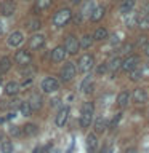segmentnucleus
<instances>
[{"instance_id":"14","label":"nucleus","mask_w":149,"mask_h":153,"mask_svg":"<svg viewBox=\"0 0 149 153\" xmlns=\"http://www.w3.org/2000/svg\"><path fill=\"white\" fill-rule=\"evenodd\" d=\"M27 102H29V105L32 107L34 112H37V110H40V108L43 107V97H42L40 93H37V91L31 93V96H29V99H27Z\"/></svg>"},{"instance_id":"26","label":"nucleus","mask_w":149,"mask_h":153,"mask_svg":"<svg viewBox=\"0 0 149 153\" xmlns=\"http://www.w3.org/2000/svg\"><path fill=\"white\" fill-rule=\"evenodd\" d=\"M104 13H106V8L103 7V5H99V7H96V8L93 10V13H91L90 19H91L93 22H96V21H99V19H103Z\"/></svg>"},{"instance_id":"44","label":"nucleus","mask_w":149,"mask_h":153,"mask_svg":"<svg viewBox=\"0 0 149 153\" xmlns=\"http://www.w3.org/2000/svg\"><path fill=\"white\" fill-rule=\"evenodd\" d=\"M71 2H72V3H74V5H77V3H80V2H82V0H71Z\"/></svg>"},{"instance_id":"16","label":"nucleus","mask_w":149,"mask_h":153,"mask_svg":"<svg viewBox=\"0 0 149 153\" xmlns=\"http://www.w3.org/2000/svg\"><path fill=\"white\" fill-rule=\"evenodd\" d=\"M66 54H67V53L64 50V46H56L55 50L51 51V61L56 62V64H58V62H62L66 59Z\"/></svg>"},{"instance_id":"30","label":"nucleus","mask_w":149,"mask_h":153,"mask_svg":"<svg viewBox=\"0 0 149 153\" xmlns=\"http://www.w3.org/2000/svg\"><path fill=\"white\" fill-rule=\"evenodd\" d=\"M53 0H35V11H43L51 7Z\"/></svg>"},{"instance_id":"37","label":"nucleus","mask_w":149,"mask_h":153,"mask_svg":"<svg viewBox=\"0 0 149 153\" xmlns=\"http://www.w3.org/2000/svg\"><path fill=\"white\" fill-rule=\"evenodd\" d=\"M120 118H122V113H117L115 115V118L112 120V123H111V128H115L119 124V121H120Z\"/></svg>"},{"instance_id":"43","label":"nucleus","mask_w":149,"mask_h":153,"mask_svg":"<svg viewBox=\"0 0 149 153\" xmlns=\"http://www.w3.org/2000/svg\"><path fill=\"white\" fill-rule=\"evenodd\" d=\"M32 153H40V148H38V147H35V148H34V152Z\"/></svg>"},{"instance_id":"12","label":"nucleus","mask_w":149,"mask_h":153,"mask_svg":"<svg viewBox=\"0 0 149 153\" xmlns=\"http://www.w3.org/2000/svg\"><path fill=\"white\" fill-rule=\"evenodd\" d=\"M138 65H139V56H128L127 59H123V62H122V67L120 69L122 70H125V72H132V70H135V69H138Z\"/></svg>"},{"instance_id":"19","label":"nucleus","mask_w":149,"mask_h":153,"mask_svg":"<svg viewBox=\"0 0 149 153\" xmlns=\"http://www.w3.org/2000/svg\"><path fill=\"white\" fill-rule=\"evenodd\" d=\"M133 100H135V104H144L147 100V93L141 88L135 89L133 91Z\"/></svg>"},{"instance_id":"38","label":"nucleus","mask_w":149,"mask_h":153,"mask_svg":"<svg viewBox=\"0 0 149 153\" xmlns=\"http://www.w3.org/2000/svg\"><path fill=\"white\" fill-rule=\"evenodd\" d=\"M106 70H108V64L104 62V64H101V65L98 67V69H96V74H98V75H101V74H104Z\"/></svg>"},{"instance_id":"24","label":"nucleus","mask_w":149,"mask_h":153,"mask_svg":"<svg viewBox=\"0 0 149 153\" xmlns=\"http://www.w3.org/2000/svg\"><path fill=\"white\" fill-rule=\"evenodd\" d=\"M7 132L10 137L13 139H19L23 137V131H21V126H16V124H10V126L7 128Z\"/></svg>"},{"instance_id":"34","label":"nucleus","mask_w":149,"mask_h":153,"mask_svg":"<svg viewBox=\"0 0 149 153\" xmlns=\"http://www.w3.org/2000/svg\"><path fill=\"white\" fill-rule=\"evenodd\" d=\"M141 76H143V70L139 69V67H138V69H135V70L130 72V80H133V81H135V80H139Z\"/></svg>"},{"instance_id":"45","label":"nucleus","mask_w":149,"mask_h":153,"mask_svg":"<svg viewBox=\"0 0 149 153\" xmlns=\"http://www.w3.org/2000/svg\"><path fill=\"white\" fill-rule=\"evenodd\" d=\"M3 140V139H2V132H0V142H2Z\"/></svg>"},{"instance_id":"10","label":"nucleus","mask_w":149,"mask_h":153,"mask_svg":"<svg viewBox=\"0 0 149 153\" xmlns=\"http://www.w3.org/2000/svg\"><path fill=\"white\" fill-rule=\"evenodd\" d=\"M19 91H21V85H19V81H16V80H10L3 88L5 96H7V97H11V99L16 97L19 94Z\"/></svg>"},{"instance_id":"23","label":"nucleus","mask_w":149,"mask_h":153,"mask_svg":"<svg viewBox=\"0 0 149 153\" xmlns=\"http://www.w3.org/2000/svg\"><path fill=\"white\" fill-rule=\"evenodd\" d=\"M80 89H82V93H85V94L93 93V80H91V76H85V80L82 81V85H80Z\"/></svg>"},{"instance_id":"27","label":"nucleus","mask_w":149,"mask_h":153,"mask_svg":"<svg viewBox=\"0 0 149 153\" xmlns=\"http://www.w3.org/2000/svg\"><path fill=\"white\" fill-rule=\"evenodd\" d=\"M122 57H112V59L109 61V64H108V72H115V70H119L120 67H122Z\"/></svg>"},{"instance_id":"29","label":"nucleus","mask_w":149,"mask_h":153,"mask_svg":"<svg viewBox=\"0 0 149 153\" xmlns=\"http://www.w3.org/2000/svg\"><path fill=\"white\" fill-rule=\"evenodd\" d=\"M128 99H130V94L127 93V91H122L119 96H117V105L120 108H123V107H127V104H128Z\"/></svg>"},{"instance_id":"21","label":"nucleus","mask_w":149,"mask_h":153,"mask_svg":"<svg viewBox=\"0 0 149 153\" xmlns=\"http://www.w3.org/2000/svg\"><path fill=\"white\" fill-rule=\"evenodd\" d=\"M40 27H42V21L38 18H31L26 22V29L29 32H37V30H40Z\"/></svg>"},{"instance_id":"40","label":"nucleus","mask_w":149,"mask_h":153,"mask_svg":"<svg viewBox=\"0 0 149 153\" xmlns=\"http://www.w3.org/2000/svg\"><path fill=\"white\" fill-rule=\"evenodd\" d=\"M143 51H144V54H146L147 57H149V42L144 45V48H143Z\"/></svg>"},{"instance_id":"3","label":"nucleus","mask_w":149,"mask_h":153,"mask_svg":"<svg viewBox=\"0 0 149 153\" xmlns=\"http://www.w3.org/2000/svg\"><path fill=\"white\" fill-rule=\"evenodd\" d=\"M40 89L43 94H53L59 89V81L55 76H45L40 83Z\"/></svg>"},{"instance_id":"8","label":"nucleus","mask_w":149,"mask_h":153,"mask_svg":"<svg viewBox=\"0 0 149 153\" xmlns=\"http://www.w3.org/2000/svg\"><path fill=\"white\" fill-rule=\"evenodd\" d=\"M69 113H71V108L67 107V105H62V107L58 110L56 113V118H55V123L58 128H64L67 120H69Z\"/></svg>"},{"instance_id":"13","label":"nucleus","mask_w":149,"mask_h":153,"mask_svg":"<svg viewBox=\"0 0 149 153\" xmlns=\"http://www.w3.org/2000/svg\"><path fill=\"white\" fill-rule=\"evenodd\" d=\"M43 45H45V35H42V33H34L29 38V50L37 51L40 48H43Z\"/></svg>"},{"instance_id":"1","label":"nucleus","mask_w":149,"mask_h":153,"mask_svg":"<svg viewBox=\"0 0 149 153\" xmlns=\"http://www.w3.org/2000/svg\"><path fill=\"white\" fill-rule=\"evenodd\" d=\"M93 115H95V105L91 102H85L80 108V128L87 129L93 123Z\"/></svg>"},{"instance_id":"6","label":"nucleus","mask_w":149,"mask_h":153,"mask_svg":"<svg viewBox=\"0 0 149 153\" xmlns=\"http://www.w3.org/2000/svg\"><path fill=\"white\" fill-rule=\"evenodd\" d=\"M75 74H77V67H75L74 62H66V64L62 65L61 72H59V76H61V80L64 81V83H67V81L74 80Z\"/></svg>"},{"instance_id":"25","label":"nucleus","mask_w":149,"mask_h":153,"mask_svg":"<svg viewBox=\"0 0 149 153\" xmlns=\"http://www.w3.org/2000/svg\"><path fill=\"white\" fill-rule=\"evenodd\" d=\"M133 8H135V0H122V3H120V13L122 14L132 13Z\"/></svg>"},{"instance_id":"42","label":"nucleus","mask_w":149,"mask_h":153,"mask_svg":"<svg viewBox=\"0 0 149 153\" xmlns=\"http://www.w3.org/2000/svg\"><path fill=\"white\" fill-rule=\"evenodd\" d=\"M3 32H5V26H3V22L0 21V35H2Z\"/></svg>"},{"instance_id":"2","label":"nucleus","mask_w":149,"mask_h":153,"mask_svg":"<svg viewBox=\"0 0 149 153\" xmlns=\"http://www.w3.org/2000/svg\"><path fill=\"white\" fill-rule=\"evenodd\" d=\"M71 19H72V11L69 8H61V10H58V11L53 14L51 22H53L55 27H64Z\"/></svg>"},{"instance_id":"33","label":"nucleus","mask_w":149,"mask_h":153,"mask_svg":"<svg viewBox=\"0 0 149 153\" xmlns=\"http://www.w3.org/2000/svg\"><path fill=\"white\" fill-rule=\"evenodd\" d=\"M104 129H106V121H104V118L99 117L95 123V131H96V134H99V132H103Z\"/></svg>"},{"instance_id":"15","label":"nucleus","mask_w":149,"mask_h":153,"mask_svg":"<svg viewBox=\"0 0 149 153\" xmlns=\"http://www.w3.org/2000/svg\"><path fill=\"white\" fill-rule=\"evenodd\" d=\"M21 131H23V137H34L37 136L38 131H40V128H38L37 123H26L21 126Z\"/></svg>"},{"instance_id":"35","label":"nucleus","mask_w":149,"mask_h":153,"mask_svg":"<svg viewBox=\"0 0 149 153\" xmlns=\"http://www.w3.org/2000/svg\"><path fill=\"white\" fill-rule=\"evenodd\" d=\"M133 50H135V45H133V43H125V45L120 48V53H122V54H130Z\"/></svg>"},{"instance_id":"4","label":"nucleus","mask_w":149,"mask_h":153,"mask_svg":"<svg viewBox=\"0 0 149 153\" xmlns=\"http://www.w3.org/2000/svg\"><path fill=\"white\" fill-rule=\"evenodd\" d=\"M95 65V57L91 54H84L79 57V61H77V70L82 72V74H87V72H90L93 69Z\"/></svg>"},{"instance_id":"28","label":"nucleus","mask_w":149,"mask_h":153,"mask_svg":"<svg viewBox=\"0 0 149 153\" xmlns=\"http://www.w3.org/2000/svg\"><path fill=\"white\" fill-rule=\"evenodd\" d=\"M93 42H95L93 35H88V33H87V35H84V37L79 40V45H80L82 50H88V48L93 45Z\"/></svg>"},{"instance_id":"46","label":"nucleus","mask_w":149,"mask_h":153,"mask_svg":"<svg viewBox=\"0 0 149 153\" xmlns=\"http://www.w3.org/2000/svg\"><path fill=\"white\" fill-rule=\"evenodd\" d=\"M24 2H29V0H24Z\"/></svg>"},{"instance_id":"17","label":"nucleus","mask_w":149,"mask_h":153,"mask_svg":"<svg viewBox=\"0 0 149 153\" xmlns=\"http://www.w3.org/2000/svg\"><path fill=\"white\" fill-rule=\"evenodd\" d=\"M87 148H88L90 153L96 152V148H98V136H96V132H90L87 136Z\"/></svg>"},{"instance_id":"39","label":"nucleus","mask_w":149,"mask_h":153,"mask_svg":"<svg viewBox=\"0 0 149 153\" xmlns=\"http://www.w3.org/2000/svg\"><path fill=\"white\" fill-rule=\"evenodd\" d=\"M111 42H112V43H119L120 42V33H114L112 38H111Z\"/></svg>"},{"instance_id":"36","label":"nucleus","mask_w":149,"mask_h":153,"mask_svg":"<svg viewBox=\"0 0 149 153\" xmlns=\"http://www.w3.org/2000/svg\"><path fill=\"white\" fill-rule=\"evenodd\" d=\"M139 27L141 29H147L149 27V18L147 16H143L141 19H139Z\"/></svg>"},{"instance_id":"31","label":"nucleus","mask_w":149,"mask_h":153,"mask_svg":"<svg viewBox=\"0 0 149 153\" xmlns=\"http://www.w3.org/2000/svg\"><path fill=\"white\" fill-rule=\"evenodd\" d=\"M0 152L2 153H13L14 152L13 142L11 140H2L0 142Z\"/></svg>"},{"instance_id":"20","label":"nucleus","mask_w":149,"mask_h":153,"mask_svg":"<svg viewBox=\"0 0 149 153\" xmlns=\"http://www.w3.org/2000/svg\"><path fill=\"white\" fill-rule=\"evenodd\" d=\"M95 8H96L95 2H91V0H87V2L84 3V7H82V10H80V16H82V18L91 16V13H93Z\"/></svg>"},{"instance_id":"9","label":"nucleus","mask_w":149,"mask_h":153,"mask_svg":"<svg viewBox=\"0 0 149 153\" xmlns=\"http://www.w3.org/2000/svg\"><path fill=\"white\" fill-rule=\"evenodd\" d=\"M24 43V33L21 30H13L7 38V45L10 48H18Z\"/></svg>"},{"instance_id":"32","label":"nucleus","mask_w":149,"mask_h":153,"mask_svg":"<svg viewBox=\"0 0 149 153\" xmlns=\"http://www.w3.org/2000/svg\"><path fill=\"white\" fill-rule=\"evenodd\" d=\"M93 38L95 40H104V38H108V30L104 27H98L93 33Z\"/></svg>"},{"instance_id":"22","label":"nucleus","mask_w":149,"mask_h":153,"mask_svg":"<svg viewBox=\"0 0 149 153\" xmlns=\"http://www.w3.org/2000/svg\"><path fill=\"white\" fill-rule=\"evenodd\" d=\"M19 113L23 115V117H32V113H34V110L32 107L29 105L27 100H21V104H19Z\"/></svg>"},{"instance_id":"5","label":"nucleus","mask_w":149,"mask_h":153,"mask_svg":"<svg viewBox=\"0 0 149 153\" xmlns=\"http://www.w3.org/2000/svg\"><path fill=\"white\" fill-rule=\"evenodd\" d=\"M13 61L21 67H27V65H31V62H32V54L29 50H18L13 56Z\"/></svg>"},{"instance_id":"7","label":"nucleus","mask_w":149,"mask_h":153,"mask_svg":"<svg viewBox=\"0 0 149 153\" xmlns=\"http://www.w3.org/2000/svg\"><path fill=\"white\" fill-rule=\"evenodd\" d=\"M64 50L67 54H77L80 50V45H79V40H77L75 35H67L64 38Z\"/></svg>"},{"instance_id":"11","label":"nucleus","mask_w":149,"mask_h":153,"mask_svg":"<svg viewBox=\"0 0 149 153\" xmlns=\"http://www.w3.org/2000/svg\"><path fill=\"white\" fill-rule=\"evenodd\" d=\"M14 11H16V2L14 0H3L0 3V14L5 18L8 16H13Z\"/></svg>"},{"instance_id":"18","label":"nucleus","mask_w":149,"mask_h":153,"mask_svg":"<svg viewBox=\"0 0 149 153\" xmlns=\"http://www.w3.org/2000/svg\"><path fill=\"white\" fill-rule=\"evenodd\" d=\"M11 65H13V61L10 56H2L0 57V75L3 74H8L11 70Z\"/></svg>"},{"instance_id":"41","label":"nucleus","mask_w":149,"mask_h":153,"mask_svg":"<svg viewBox=\"0 0 149 153\" xmlns=\"http://www.w3.org/2000/svg\"><path fill=\"white\" fill-rule=\"evenodd\" d=\"M141 70H143V75H144V74H149V62H147V64H146V65L143 67Z\"/></svg>"}]
</instances>
